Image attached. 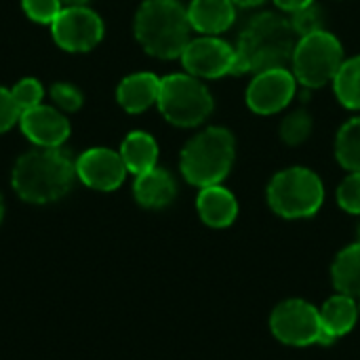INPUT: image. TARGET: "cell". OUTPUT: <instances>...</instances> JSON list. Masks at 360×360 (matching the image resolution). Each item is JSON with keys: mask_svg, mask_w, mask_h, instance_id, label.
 Segmentation results:
<instances>
[{"mask_svg": "<svg viewBox=\"0 0 360 360\" xmlns=\"http://www.w3.org/2000/svg\"><path fill=\"white\" fill-rule=\"evenodd\" d=\"M21 116V110L17 108L13 93L0 86V133L8 131Z\"/></svg>", "mask_w": 360, "mask_h": 360, "instance_id": "f1b7e54d", "label": "cell"}, {"mask_svg": "<svg viewBox=\"0 0 360 360\" xmlns=\"http://www.w3.org/2000/svg\"><path fill=\"white\" fill-rule=\"evenodd\" d=\"M338 205L352 213L360 215V171L350 173L338 188Z\"/></svg>", "mask_w": 360, "mask_h": 360, "instance_id": "484cf974", "label": "cell"}, {"mask_svg": "<svg viewBox=\"0 0 360 360\" xmlns=\"http://www.w3.org/2000/svg\"><path fill=\"white\" fill-rule=\"evenodd\" d=\"M312 133V116L306 110H293L281 122V139L289 146L304 143Z\"/></svg>", "mask_w": 360, "mask_h": 360, "instance_id": "603a6c76", "label": "cell"}, {"mask_svg": "<svg viewBox=\"0 0 360 360\" xmlns=\"http://www.w3.org/2000/svg\"><path fill=\"white\" fill-rule=\"evenodd\" d=\"M325 188L321 177L306 167H289L268 184V205L285 219H306L321 211Z\"/></svg>", "mask_w": 360, "mask_h": 360, "instance_id": "5b68a950", "label": "cell"}, {"mask_svg": "<svg viewBox=\"0 0 360 360\" xmlns=\"http://www.w3.org/2000/svg\"><path fill=\"white\" fill-rule=\"evenodd\" d=\"M188 19L192 30L205 36H217L236 21V4L232 0H192Z\"/></svg>", "mask_w": 360, "mask_h": 360, "instance_id": "5bb4252c", "label": "cell"}, {"mask_svg": "<svg viewBox=\"0 0 360 360\" xmlns=\"http://www.w3.org/2000/svg\"><path fill=\"white\" fill-rule=\"evenodd\" d=\"M120 156L124 160L127 171H131L135 175H141V173H146V171L156 167L158 143L154 141L152 135H148L143 131H133L122 141Z\"/></svg>", "mask_w": 360, "mask_h": 360, "instance_id": "d6986e66", "label": "cell"}, {"mask_svg": "<svg viewBox=\"0 0 360 360\" xmlns=\"http://www.w3.org/2000/svg\"><path fill=\"white\" fill-rule=\"evenodd\" d=\"M19 124L23 135L42 148H59L70 137L68 118L42 103L21 112Z\"/></svg>", "mask_w": 360, "mask_h": 360, "instance_id": "4fadbf2b", "label": "cell"}, {"mask_svg": "<svg viewBox=\"0 0 360 360\" xmlns=\"http://www.w3.org/2000/svg\"><path fill=\"white\" fill-rule=\"evenodd\" d=\"M234 154V135L224 127H209L186 143L179 167L188 184L196 188L217 186L228 177Z\"/></svg>", "mask_w": 360, "mask_h": 360, "instance_id": "277c9868", "label": "cell"}, {"mask_svg": "<svg viewBox=\"0 0 360 360\" xmlns=\"http://www.w3.org/2000/svg\"><path fill=\"white\" fill-rule=\"evenodd\" d=\"M59 2L65 4V6H84L86 0H59Z\"/></svg>", "mask_w": 360, "mask_h": 360, "instance_id": "1f68e13d", "label": "cell"}, {"mask_svg": "<svg viewBox=\"0 0 360 360\" xmlns=\"http://www.w3.org/2000/svg\"><path fill=\"white\" fill-rule=\"evenodd\" d=\"M2 215H4V205H2V198H0V221H2Z\"/></svg>", "mask_w": 360, "mask_h": 360, "instance_id": "d6a6232c", "label": "cell"}, {"mask_svg": "<svg viewBox=\"0 0 360 360\" xmlns=\"http://www.w3.org/2000/svg\"><path fill=\"white\" fill-rule=\"evenodd\" d=\"M344 63L342 42L327 30L302 36L293 51V76L306 89H321L331 82Z\"/></svg>", "mask_w": 360, "mask_h": 360, "instance_id": "52a82bcc", "label": "cell"}, {"mask_svg": "<svg viewBox=\"0 0 360 360\" xmlns=\"http://www.w3.org/2000/svg\"><path fill=\"white\" fill-rule=\"evenodd\" d=\"M300 36L295 34L291 19L281 13L264 11L253 15L236 42V59L232 74H259L272 68H287L293 59V51Z\"/></svg>", "mask_w": 360, "mask_h": 360, "instance_id": "6da1fadb", "label": "cell"}, {"mask_svg": "<svg viewBox=\"0 0 360 360\" xmlns=\"http://www.w3.org/2000/svg\"><path fill=\"white\" fill-rule=\"evenodd\" d=\"M135 200L146 209H162L169 207L177 196V184L173 175L165 169H150L141 175H137L133 184Z\"/></svg>", "mask_w": 360, "mask_h": 360, "instance_id": "2e32d148", "label": "cell"}, {"mask_svg": "<svg viewBox=\"0 0 360 360\" xmlns=\"http://www.w3.org/2000/svg\"><path fill=\"white\" fill-rule=\"evenodd\" d=\"M23 11L30 19L38 23H53L55 17L61 13L59 0H23Z\"/></svg>", "mask_w": 360, "mask_h": 360, "instance_id": "4316f807", "label": "cell"}, {"mask_svg": "<svg viewBox=\"0 0 360 360\" xmlns=\"http://www.w3.org/2000/svg\"><path fill=\"white\" fill-rule=\"evenodd\" d=\"M76 177L93 190L110 192L122 186L127 167L118 152L108 148H93L76 160Z\"/></svg>", "mask_w": 360, "mask_h": 360, "instance_id": "7c38bea8", "label": "cell"}, {"mask_svg": "<svg viewBox=\"0 0 360 360\" xmlns=\"http://www.w3.org/2000/svg\"><path fill=\"white\" fill-rule=\"evenodd\" d=\"M192 25L188 8L179 0H146L135 15V36L141 46L158 59L181 57Z\"/></svg>", "mask_w": 360, "mask_h": 360, "instance_id": "3957f363", "label": "cell"}, {"mask_svg": "<svg viewBox=\"0 0 360 360\" xmlns=\"http://www.w3.org/2000/svg\"><path fill=\"white\" fill-rule=\"evenodd\" d=\"M179 59L194 78H221L232 74L236 49L217 36H200L188 42Z\"/></svg>", "mask_w": 360, "mask_h": 360, "instance_id": "8fae6325", "label": "cell"}, {"mask_svg": "<svg viewBox=\"0 0 360 360\" xmlns=\"http://www.w3.org/2000/svg\"><path fill=\"white\" fill-rule=\"evenodd\" d=\"M158 108L175 127H198L211 116L213 97L192 74H171L160 78Z\"/></svg>", "mask_w": 360, "mask_h": 360, "instance_id": "8992f818", "label": "cell"}, {"mask_svg": "<svg viewBox=\"0 0 360 360\" xmlns=\"http://www.w3.org/2000/svg\"><path fill=\"white\" fill-rule=\"evenodd\" d=\"M359 310H360V306H359Z\"/></svg>", "mask_w": 360, "mask_h": 360, "instance_id": "e575fe53", "label": "cell"}, {"mask_svg": "<svg viewBox=\"0 0 360 360\" xmlns=\"http://www.w3.org/2000/svg\"><path fill=\"white\" fill-rule=\"evenodd\" d=\"M335 158L346 171H360V116L350 118L340 129L335 139Z\"/></svg>", "mask_w": 360, "mask_h": 360, "instance_id": "7402d4cb", "label": "cell"}, {"mask_svg": "<svg viewBox=\"0 0 360 360\" xmlns=\"http://www.w3.org/2000/svg\"><path fill=\"white\" fill-rule=\"evenodd\" d=\"M158 93H160V78L150 72H139L127 76L118 84L116 97L127 112L139 114L150 105L158 103Z\"/></svg>", "mask_w": 360, "mask_h": 360, "instance_id": "e0dca14e", "label": "cell"}, {"mask_svg": "<svg viewBox=\"0 0 360 360\" xmlns=\"http://www.w3.org/2000/svg\"><path fill=\"white\" fill-rule=\"evenodd\" d=\"M11 93H13V99H15V103H17V108H19L21 112L40 105L42 95H44L42 84H40L36 78H23L21 82L15 84V89H13Z\"/></svg>", "mask_w": 360, "mask_h": 360, "instance_id": "d4e9b609", "label": "cell"}, {"mask_svg": "<svg viewBox=\"0 0 360 360\" xmlns=\"http://www.w3.org/2000/svg\"><path fill=\"white\" fill-rule=\"evenodd\" d=\"M196 209L200 219L209 228H217V230L232 226L238 215V202L234 194L219 184L200 188V194L196 198Z\"/></svg>", "mask_w": 360, "mask_h": 360, "instance_id": "9a60e30c", "label": "cell"}, {"mask_svg": "<svg viewBox=\"0 0 360 360\" xmlns=\"http://www.w3.org/2000/svg\"><path fill=\"white\" fill-rule=\"evenodd\" d=\"M51 97H53V101H55L59 108H63V110H68V112H76V110L82 105V93H80L76 86L65 84V82L53 84Z\"/></svg>", "mask_w": 360, "mask_h": 360, "instance_id": "83f0119b", "label": "cell"}, {"mask_svg": "<svg viewBox=\"0 0 360 360\" xmlns=\"http://www.w3.org/2000/svg\"><path fill=\"white\" fill-rule=\"evenodd\" d=\"M236 6H243V8H251V6H257V4H262V2H266V0H232Z\"/></svg>", "mask_w": 360, "mask_h": 360, "instance_id": "4dcf8cb0", "label": "cell"}, {"mask_svg": "<svg viewBox=\"0 0 360 360\" xmlns=\"http://www.w3.org/2000/svg\"><path fill=\"white\" fill-rule=\"evenodd\" d=\"M291 25L295 30V34L302 38V36H308V34H314V32H321L325 30V13L319 4H310L306 8H300L295 13H291Z\"/></svg>", "mask_w": 360, "mask_h": 360, "instance_id": "cb8c5ba5", "label": "cell"}, {"mask_svg": "<svg viewBox=\"0 0 360 360\" xmlns=\"http://www.w3.org/2000/svg\"><path fill=\"white\" fill-rule=\"evenodd\" d=\"M53 38L55 42L74 53L91 51L103 38V21L86 6H65L55 17Z\"/></svg>", "mask_w": 360, "mask_h": 360, "instance_id": "9c48e42d", "label": "cell"}, {"mask_svg": "<svg viewBox=\"0 0 360 360\" xmlns=\"http://www.w3.org/2000/svg\"><path fill=\"white\" fill-rule=\"evenodd\" d=\"M274 2H276V6H278L281 11L295 13V11H300V8H306V6H310L314 0H274Z\"/></svg>", "mask_w": 360, "mask_h": 360, "instance_id": "f546056e", "label": "cell"}, {"mask_svg": "<svg viewBox=\"0 0 360 360\" xmlns=\"http://www.w3.org/2000/svg\"><path fill=\"white\" fill-rule=\"evenodd\" d=\"M331 278L338 293L360 297V240L338 253L331 266Z\"/></svg>", "mask_w": 360, "mask_h": 360, "instance_id": "ffe728a7", "label": "cell"}, {"mask_svg": "<svg viewBox=\"0 0 360 360\" xmlns=\"http://www.w3.org/2000/svg\"><path fill=\"white\" fill-rule=\"evenodd\" d=\"M359 238H360V228H359Z\"/></svg>", "mask_w": 360, "mask_h": 360, "instance_id": "836d02e7", "label": "cell"}, {"mask_svg": "<svg viewBox=\"0 0 360 360\" xmlns=\"http://www.w3.org/2000/svg\"><path fill=\"white\" fill-rule=\"evenodd\" d=\"M319 312H321V321H323L325 331L335 340L342 335H348L356 327L360 314L356 297H350L344 293L329 297Z\"/></svg>", "mask_w": 360, "mask_h": 360, "instance_id": "ac0fdd59", "label": "cell"}, {"mask_svg": "<svg viewBox=\"0 0 360 360\" xmlns=\"http://www.w3.org/2000/svg\"><path fill=\"white\" fill-rule=\"evenodd\" d=\"M333 89L342 105L360 110V55L346 59L340 65L333 78Z\"/></svg>", "mask_w": 360, "mask_h": 360, "instance_id": "44dd1931", "label": "cell"}, {"mask_svg": "<svg viewBox=\"0 0 360 360\" xmlns=\"http://www.w3.org/2000/svg\"><path fill=\"white\" fill-rule=\"evenodd\" d=\"M270 331L272 335L285 344L295 348L306 346H333L335 338H331L321 321L319 308H314L306 300H285L270 314Z\"/></svg>", "mask_w": 360, "mask_h": 360, "instance_id": "ba28073f", "label": "cell"}, {"mask_svg": "<svg viewBox=\"0 0 360 360\" xmlns=\"http://www.w3.org/2000/svg\"><path fill=\"white\" fill-rule=\"evenodd\" d=\"M297 89V78L287 68H272L264 70L253 76L249 89H247V105L262 116L276 114L285 110Z\"/></svg>", "mask_w": 360, "mask_h": 360, "instance_id": "30bf717a", "label": "cell"}, {"mask_svg": "<svg viewBox=\"0 0 360 360\" xmlns=\"http://www.w3.org/2000/svg\"><path fill=\"white\" fill-rule=\"evenodd\" d=\"M76 179V162L59 148H42L23 154L13 169L15 192L34 205L55 202L65 196Z\"/></svg>", "mask_w": 360, "mask_h": 360, "instance_id": "7a4b0ae2", "label": "cell"}]
</instances>
